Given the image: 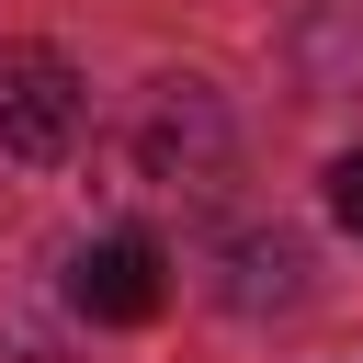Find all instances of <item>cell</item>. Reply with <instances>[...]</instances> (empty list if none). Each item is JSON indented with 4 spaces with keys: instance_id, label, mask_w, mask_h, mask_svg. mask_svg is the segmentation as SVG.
Segmentation results:
<instances>
[{
    "instance_id": "7a4b0ae2",
    "label": "cell",
    "mask_w": 363,
    "mask_h": 363,
    "mask_svg": "<svg viewBox=\"0 0 363 363\" xmlns=\"http://www.w3.org/2000/svg\"><path fill=\"white\" fill-rule=\"evenodd\" d=\"M91 125V79L57 45H0V147L11 159H68Z\"/></svg>"
},
{
    "instance_id": "5b68a950",
    "label": "cell",
    "mask_w": 363,
    "mask_h": 363,
    "mask_svg": "<svg viewBox=\"0 0 363 363\" xmlns=\"http://www.w3.org/2000/svg\"><path fill=\"white\" fill-rule=\"evenodd\" d=\"M329 216L363 238V147H340V159H329Z\"/></svg>"
},
{
    "instance_id": "277c9868",
    "label": "cell",
    "mask_w": 363,
    "mask_h": 363,
    "mask_svg": "<svg viewBox=\"0 0 363 363\" xmlns=\"http://www.w3.org/2000/svg\"><path fill=\"white\" fill-rule=\"evenodd\" d=\"M295 295H306V250H295V238H238V250H227V306H238V318L295 306Z\"/></svg>"
},
{
    "instance_id": "6da1fadb",
    "label": "cell",
    "mask_w": 363,
    "mask_h": 363,
    "mask_svg": "<svg viewBox=\"0 0 363 363\" xmlns=\"http://www.w3.org/2000/svg\"><path fill=\"white\" fill-rule=\"evenodd\" d=\"M227 102L204 91V79H159L147 91V113H136V170L159 182V193H216L227 182Z\"/></svg>"
},
{
    "instance_id": "3957f363",
    "label": "cell",
    "mask_w": 363,
    "mask_h": 363,
    "mask_svg": "<svg viewBox=\"0 0 363 363\" xmlns=\"http://www.w3.org/2000/svg\"><path fill=\"white\" fill-rule=\"evenodd\" d=\"M68 306L91 318V329H147L159 306H170V261H159V238H91L79 261H68Z\"/></svg>"
}]
</instances>
